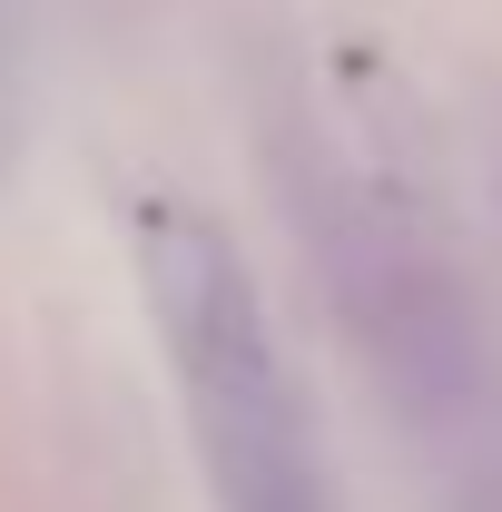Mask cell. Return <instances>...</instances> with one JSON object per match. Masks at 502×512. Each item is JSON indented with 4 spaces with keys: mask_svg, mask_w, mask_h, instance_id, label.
<instances>
[{
    "mask_svg": "<svg viewBox=\"0 0 502 512\" xmlns=\"http://www.w3.org/2000/svg\"><path fill=\"white\" fill-rule=\"evenodd\" d=\"M138 247H148V306L168 335V375L188 404L197 463L217 483V512H335L237 247L188 207H158Z\"/></svg>",
    "mask_w": 502,
    "mask_h": 512,
    "instance_id": "6da1fadb",
    "label": "cell"
}]
</instances>
